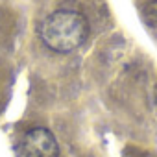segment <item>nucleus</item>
Here are the masks:
<instances>
[{
	"instance_id": "f257e3e1",
	"label": "nucleus",
	"mask_w": 157,
	"mask_h": 157,
	"mask_svg": "<svg viewBox=\"0 0 157 157\" xmlns=\"http://www.w3.org/2000/svg\"><path fill=\"white\" fill-rule=\"evenodd\" d=\"M41 41L46 48L57 54H70L78 50L89 37L87 19L72 10H57L44 17L39 26Z\"/></svg>"
},
{
	"instance_id": "7ed1b4c3",
	"label": "nucleus",
	"mask_w": 157,
	"mask_h": 157,
	"mask_svg": "<svg viewBox=\"0 0 157 157\" xmlns=\"http://www.w3.org/2000/svg\"><path fill=\"white\" fill-rule=\"evenodd\" d=\"M144 17L151 26H157V0H150L144 6Z\"/></svg>"
},
{
	"instance_id": "f03ea898",
	"label": "nucleus",
	"mask_w": 157,
	"mask_h": 157,
	"mask_svg": "<svg viewBox=\"0 0 157 157\" xmlns=\"http://www.w3.org/2000/svg\"><path fill=\"white\" fill-rule=\"evenodd\" d=\"M17 157H59V144L54 133L35 126L28 129L15 146Z\"/></svg>"
}]
</instances>
